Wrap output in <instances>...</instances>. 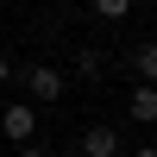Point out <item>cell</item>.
Wrapping results in <instances>:
<instances>
[{
    "mask_svg": "<svg viewBox=\"0 0 157 157\" xmlns=\"http://www.w3.org/2000/svg\"><path fill=\"white\" fill-rule=\"evenodd\" d=\"M19 157H50V151H44V145H25V151H19Z\"/></svg>",
    "mask_w": 157,
    "mask_h": 157,
    "instance_id": "obj_10",
    "label": "cell"
},
{
    "mask_svg": "<svg viewBox=\"0 0 157 157\" xmlns=\"http://www.w3.org/2000/svg\"><path fill=\"white\" fill-rule=\"evenodd\" d=\"M88 6H94L101 19H126V13H132V0H88Z\"/></svg>",
    "mask_w": 157,
    "mask_h": 157,
    "instance_id": "obj_7",
    "label": "cell"
},
{
    "mask_svg": "<svg viewBox=\"0 0 157 157\" xmlns=\"http://www.w3.org/2000/svg\"><path fill=\"white\" fill-rule=\"evenodd\" d=\"M126 113H132V126H157V88L138 82V88H132V101H126Z\"/></svg>",
    "mask_w": 157,
    "mask_h": 157,
    "instance_id": "obj_4",
    "label": "cell"
},
{
    "mask_svg": "<svg viewBox=\"0 0 157 157\" xmlns=\"http://www.w3.org/2000/svg\"><path fill=\"white\" fill-rule=\"evenodd\" d=\"M132 75L145 88H157V38H145V44H132Z\"/></svg>",
    "mask_w": 157,
    "mask_h": 157,
    "instance_id": "obj_5",
    "label": "cell"
},
{
    "mask_svg": "<svg viewBox=\"0 0 157 157\" xmlns=\"http://www.w3.org/2000/svg\"><path fill=\"white\" fill-rule=\"evenodd\" d=\"M25 94H32L38 107H44V101H63V69L57 63H32V69H25Z\"/></svg>",
    "mask_w": 157,
    "mask_h": 157,
    "instance_id": "obj_2",
    "label": "cell"
},
{
    "mask_svg": "<svg viewBox=\"0 0 157 157\" xmlns=\"http://www.w3.org/2000/svg\"><path fill=\"white\" fill-rule=\"evenodd\" d=\"M0 138H13L19 151L38 138V107H32V101H13V107L0 113Z\"/></svg>",
    "mask_w": 157,
    "mask_h": 157,
    "instance_id": "obj_1",
    "label": "cell"
},
{
    "mask_svg": "<svg viewBox=\"0 0 157 157\" xmlns=\"http://www.w3.org/2000/svg\"><path fill=\"white\" fill-rule=\"evenodd\" d=\"M126 157H157V145H132V151H126Z\"/></svg>",
    "mask_w": 157,
    "mask_h": 157,
    "instance_id": "obj_8",
    "label": "cell"
},
{
    "mask_svg": "<svg viewBox=\"0 0 157 157\" xmlns=\"http://www.w3.org/2000/svg\"><path fill=\"white\" fill-rule=\"evenodd\" d=\"M6 82H13V63H6V57H0V88H6Z\"/></svg>",
    "mask_w": 157,
    "mask_h": 157,
    "instance_id": "obj_9",
    "label": "cell"
},
{
    "mask_svg": "<svg viewBox=\"0 0 157 157\" xmlns=\"http://www.w3.org/2000/svg\"><path fill=\"white\" fill-rule=\"evenodd\" d=\"M101 69H107V57H101L94 44H82V50H75V75H82V82H94Z\"/></svg>",
    "mask_w": 157,
    "mask_h": 157,
    "instance_id": "obj_6",
    "label": "cell"
},
{
    "mask_svg": "<svg viewBox=\"0 0 157 157\" xmlns=\"http://www.w3.org/2000/svg\"><path fill=\"white\" fill-rule=\"evenodd\" d=\"M82 157H126V145H120L113 126H88L82 132Z\"/></svg>",
    "mask_w": 157,
    "mask_h": 157,
    "instance_id": "obj_3",
    "label": "cell"
}]
</instances>
